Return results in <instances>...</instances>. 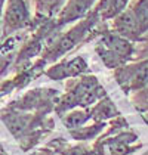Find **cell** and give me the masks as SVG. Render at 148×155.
Wrapping results in <instances>:
<instances>
[{
  "mask_svg": "<svg viewBox=\"0 0 148 155\" xmlns=\"http://www.w3.org/2000/svg\"><path fill=\"white\" fill-rule=\"evenodd\" d=\"M24 18H25L24 6L21 5V2H18V5H16V0H13L12 5L9 6V12H8L9 24L19 25L21 22H24Z\"/></svg>",
  "mask_w": 148,
  "mask_h": 155,
  "instance_id": "cell-1",
  "label": "cell"
},
{
  "mask_svg": "<svg viewBox=\"0 0 148 155\" xmlns=\"http://www.w3.org/2000/svg\"><path fill=\"white\" fill-rule=\"evenodd\" d=\"M138 24H141L142 28L148 27V0L142 2L138 8V19H136Z\"/></svg>",
  "mask_w": 148,
  "mask_h": 155,
  "instance_id": "cell-2",
  "label": "cell"
}]
</instances>
